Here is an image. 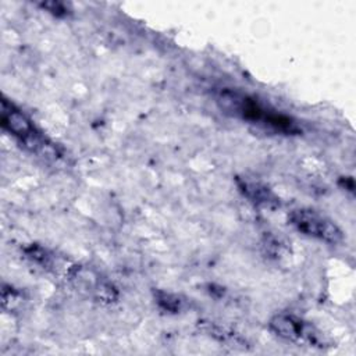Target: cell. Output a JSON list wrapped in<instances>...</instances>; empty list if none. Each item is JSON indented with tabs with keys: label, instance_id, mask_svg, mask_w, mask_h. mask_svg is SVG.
I'll return each mask as SVG.
<instances>
[{
	"label": "cell",
	"instance_id": "cell-2",
	"mask_svg": "<svg viewBox=\"0 0 356 356\" xmlns=\"http://www.w3.org/2000/svg\"><path fill=\"white\" fill-rule=\"evenodd\" d=\"M288 218L299 232L327 243L335 245L343 238L342 231L331 218L313 209H295Z\"/></svg>",
	"mask_w": 356,
	"mask_h": 356
},
{
	"label": "cell",
	"instance_id": "cell-5",
	"mask_svg": "<svg viewBox=\"0 0 356 356\" xmlns=\"http://www.w3.org/2000/svg\"><path fill=\"white\" fill-rule=\"evenodd\" d=\"M238 185L241 192L254 204L257 206H277L278 199L277 196L261 182L254 181V179H248V178H241L238 179Z\"/></svg>",
	"mask_w": 356,
	"mask_h": 356
},
{
	"label": "cell",
	"instance_id": "cell-3",
	"mask_svg": "<svg viewBox=\"0 0 356 356\" xmlns=\"http://www.w3.org/2000/svg\"><path fill=\"white\" fill-rule=\"evenodd\" d=\"M0 121L1 127L29 150L40 152L44 149V138L38 132L33 122L6 97L1 100Z\"/></svg>",
	"mask_w": 356,
	"mask_h": 356
},
{
	"label": "cell",
	"instance_id": "cell-4",
	"mask_svg": "<svg viewBox=\"0 0 356 356\" xmlns=\"http://www.w3.org/2000/svg\"><path fill=\"white\" fill-rule=\"evenodd\" d=\"M270 330L280 338L295 343H320V332L298 316L280 313L270 320Z\"/></svg>",
	"mask_w": 356,
	"mask_h": 356
},
{
	"label": "cell",
	"instance_id": "cell-7",
	"mask_svg": "<svg viewBox=\"0 0 356 356\" xmlns=\"http://www.w3.org/2000/svg\"><path fill=\"white\" fill-rule=\"evenodd\" d=\"M40 7L50 11L54 15H58V17L65 15L68 13L67 6L61 1H43V3H40Z\"/></svg>",
	"mask_w": 356,
	"mask_h": 356
},
{
	"label": "cell",
	"instance_id": "cell-6",
	"mask_svg": "<svg viewBox=\"0 0 356 356\" xmlns=\"http://www.w3.org/2000/svg\"><path fill=\"white\" fill-rule=\"evenodd\" d=\"M157 302L160 303V306L170 312H177L181 307V300L177 296L165 292H157Z\"/></svg>",
	"mask_w": 356,
	"mask_h": 356
},
{
	"label": "cell",
	"instance_id": "cell-1",
	"mask_svg": "<svg viewBox=\"0 0 356 356\" xmlns=\"http://www.w3.org/2000/svg\"><path fill=\"white\" fill-rule=\"evenodd\" d=\"M222 102H227L229 108L234 110L235 114L241 115L243 120L259 122L263 125H268L280 132L285 134H295L299 132V128L296 124L286 115L267 110L260 103H257L254 99H250L243 95H235V93H227L221 96Z\"/></svg>",
	"mask_w": 356,
	"mask_h": 356
}]
</instances>
